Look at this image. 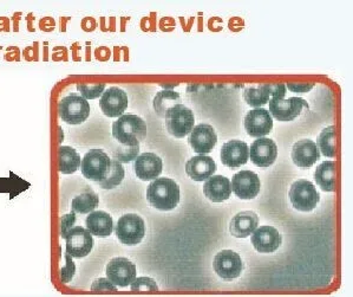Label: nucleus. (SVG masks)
Returning <instances> with one entry per match:
<instances>
[{
    "instance_id": "obj_1",
    "label": "nucleus",
    "mask_w": 353,
    "mask_h": 297,
    "mask_svg": "<svg viewBox=\"0 0 353 297\" xmlns=\"http://www.w3.org/2000/svg\"><path fill=\"white\" fill-rule=\"evenodd\" d=\"M147 199L149 204L157 210H174L180 202V187L173 179L157 178L148 186Z\"/></svg>"
},
{
    "instance_id": "obj_2",
    "label": "nucleus",
    "mask_w": 353,
    "mask_h": 297,
    "mask_svg": "<svg viewBox=\"0 0 353 297\" xmlns=\"http://www.w3.org/2000/svg\"><path fill=\"white\" fill-rule=\"evenodd\" d=\"M112 137L121 145H140L147 137V124L140 116L123 114L112 124Z\"/></svg>"
},
{
    "instance_id": "obj_3",
    "label": "nucleus",
    "mask_w": 353,
    "mask_h": 297,
    "mask_svg": "<svg viewBox=\"0 0 353 297\" xmlns=\"http://www.w3.org/2000/svg\"><path fill=\"white\" fill-rule=\"evenodd\" d=\"M59 117L68 124H81L90 115V104L88 99L77 94H69L58 104Z\"/></svg>"
},
{
    "instance_id": "obj_4",
    "label": "nucleus",
    "mask_w": 353,
    "mask_h": 297,
    "mask_svg": "<svg viewBox=\"0 0 353 297\" xmlns=\"http://www.w3.org/2000/svg\"><path fill=\"white\" fill-rule=\"evenodd\" d=\"M115 232L121 243L129 247L137 245L145 236L144 220L135 213L122 215L116 224Z\"/></svg>"
},
{
    "instance_id": "obj_5",
    "label": "nucleus",
    "mask_w": 353,
    "mask_h": 297,
    "mask_svg": "<svg viewBox=\"0 0 353 297\" xmlns=\"http://www.w3.org/2000/svg\"><path fill=\"white\" fill-rule=\"evenodd\" d=\"M165 117L167 131L177 139L187 137L193 131L195 124L193 112L182 104L169 109Z\"/></svg>"
},
{
    "instance_id": "obj_6",
    "label": "nucleus",
    "mask_w": 353,
    "mask_h": 297,
    "mask_svg": "<svg viewBox=\"0 0 353 297\" xmlns=\"http://www.w3.org/2000/svg\"><path fill=\"white\" fill-rule=\"evenodd\" d=\"M290 200L294 209L301 212H311L316 209L321 200V195L316 190V186L308 180H298L291 186Z\"/></svg>"
},
{
    "instance_id": "obj_7",
    "label": "nucleus",
    "mask_w": 353,
    "mask_h": 297,
    "mask_svg": "<svg viewBox=\"0 0 353 297\" xmlns=\"http://www.w3.org/2000/svg\"><path fill=\"white\" fill-rule=\"evenodd\" d=\"M111 159L102 149H91L83 157L81 169L84 177L99 182L107 177L110 169Z\"/></svg>"
},
{
    "instance_id": "obj_8",
    "label": "nucleus",
    "mask_w": 353,
    "mask_h": 297,
    "mask_svg": "<svg viewBox=\"0 0 353 297\" xmlns=\"http://www.w3.org/2000/svg\"><path fill=\"white\" fill-rule=\"evenodd\" d=\"M213 268L223 281H233L243 273V260L235 251L222 250L214 258Z\"/></svg>"
},
{
    "instance_id": "obj_9",
    "label": "nucleus",
    "mask_w": 353,
    "mask_h": 297,
    "mask_svg": "<svg viewBox=\"0 0 353 297\" xmlns=\"http://www.w3.org/2000/svg\"><path fill=\"white\" fill-rule=\"evenodd\" d=\"M64 240L66 253H69L72 258H84L94 248L92 235L82 227H72Z\"/></svg>"
},
{
    "instance_id": "obj_10",
    "label": "nucleus",
    "mask_w": 353,
    "mask_h": 297,
    "mask_svg": "<svg viewBox=\"0 0 353 297\" xmlns=\"http://www.w3.org/2000/svg\"><path fill=\"white\" fill-rule=\"evenodd\" d=\"M268 102H270V113L275 120L285 121V122L296 120L303 111V108H308L307 102L300 97H291L288 99L283 97H272Z\"/></svg>"
},
{
    "instance_id": "obj_11",
    "label": "nucleus",
    "mask_w": 353,
    "mask_h": 297,
    "mask_svg": "<svg viewBox=\"0 0 353 297\" xmlns=\"http://www.w3.org/2000/svg\"><path fill=\"white\" fill-rule=\"evenodd\" d=\"M107 277L116 287L125 288L136 278V265L124 257H116L107 265Z\"/></svg>"
},
{
    "instance_id": "obj_12",
    "label": "nucleus",
    "mask_w": 353,
    "mask_h": 297,
    "mask_svg": "<svg viewBox=\"0 0 353 297\" xmlns=\"http://www.w3.org/2000/svg\"><path fill=\"white\" fill-rule=\"evenodd\" d=\"M99 107L108 117H119L128 108L127 93L123 89L111 87L103 93L99 99Z\"/></svg>"
},
{
    "instance_id": "obj_13",
    "label": "nucleus",
    "mask_w": 353,
    "mask_h": 297,
    "mask_svg": "<svg viewBox=\"0 0 353 297\" xmlns=\"http://www.w3.org/2000/svg\"><path fill=\"white\" fill-rule=\"evenodd\" d=\"M232 191L238 198L243 200L254 199L260 192V179L258 174L252 171H241L232 179Z\"/></svg>"
},
{
    "instance_id": "obj_14",
    "label": "nucleus",
    "mask_w": 353,
    "mask_h": 297,
    "mask_svg": "<svg viewBox=\"0 0 353 297\" xmlns=\"http://www.w3.org/2000/svg\"><path fill=\"white\" fill-rule=\"evenodd\" d=\"M245 128L252 137H266L273 128V119L271 114L263 108H255L247 113L245 117Z\"/></svg>"
},
{
    "instance_id": "obj_15",
    "label": "nucleus",
    "mask_w": 353,
    "mask_h": 297,
    "mask_svg": "<svg viewBox=\"0 0 353 297\" xmlns=\"http://www.w3.org/2000/svg\"><path fill=\"white\" fill-rule=\"evenodd\" d=\"M250 157L252 162L258 167H270L278 157V147L271 139L259 137L251 145Z\"/></svg>"
},
{
    "instance_id": "obj_16",
    "label": "nucleus",
    "mask_w": 353,
    "mask_h": 297,
    "mask_svg": "<svg viewBox=\"0 0 353 297\" xmlns=\"http://www.w3.org/2000/svg\"><path fill=\"white\" fill-rule=\"evenodd\" d=\"M251 240L256 251L272 253L279 249L283 243V237L275 227H261L252 233Z\"/></svg>"
},
{
    "instance_id": "obj_17",
    "label": "nucleus",
    "mask_w": 353,
    "mask_h": 297,
    "mask_svg": "<svg viewBox=\"0 0 353 297\" xmlns=\"http://www.w3.org/2000/svg\"><path fill=\"white\" fill-rule=\"evenodd\" d=\"M216 142H218L216 133L210 124H199L196 127H194L193 131L190 132L189 144L194 149V152L199 153V154H207V153L212 152L216 145Z\"/></svg>"
},
{
    "instance_id": "obj_18",
    "label": "nucleus",
    "mask_w": 353,
    "mask_h": 297,
    "mask_svg": "<svg viewBox=\"0 0 353 297\" xmlns=\"http://www.w3.org/2000/svg\"><path fill=\"white\" fill-rule=\"evenodd\" d=\"M221 161L223 165L230 169H236L246 165L250 157V148L246 142L241 140H230L222 146Z\"/></svg>"
},
{
    "instance_id": "obj_19",
    "label": "nucleus",
    "mask_w": 353,
    "mask_h": 297,
    "mask_svg": "<svg viewBox=\"0 0 353 297\" xmlns=\"http://www.w3.org/2000/svg\"><path fill=\"white\" fill-rule=\"evenodd\" d=\"M163 164L154 153H142L135 159V173L143 182L155 180L162 173Z\"/></svg>"
},
{
    "instance_id": "obj_20",
    "label": "nucleus",
    "mask_w": 353,
    "mask_h": 297,
    "mask_svg": "<svg viewBox=\"0 0 353 297\" xmlns=\"http://www.w3.org/2000/svg\"><path fill=\"white\" fill-rule=\"evenodd\" d=\"M321 159V152L312 140L298 141L292 148V160L300 169H310Z\"/></svg>"
},
{
    "instance_id": "obj_21",
    "label": "nucleus",
    "mask_w": 353,
    "mask_h": 297,
    "mask_svg": "<svg viewBox=\"0 0 353 297\" xmlns=\"http://www.w3.org/2000/svg\"><path fill=\"white\" fill-rule=\"evenodd\" d=\"M259 227V217L253 211H243L230 220V235L236 238H246Z\"/></svg>"
},
{
    "instance_id": "obj_22",
    "label": "nucleus",
    "mask_w": 353,
    "mask_h": 297,
    "mask_svg": "<svg viewBox=\"0 0 353 297\" xmlns=\"http://www.w3.org/2000/svg\"><path fill=\"white\" fill-rule=\"evenodd\" d=\"M215 161L207 155H197L185 164V172L194 182H205L215 173Z\"/></svg>"
},
{
    "instance_id": "obj_23",
    "label": "nucleus",
    "mask_w": 353,
    "mask_h": 297,
    "mask_svg": "<svg viewBox=\"0 0 353 297\" xmlns=\"http://www.w3.org/2000/svg\"><path fill=\"white\" fill-rule=\"evenodd\" d=\"M203 193L210 202H222L230 199L232 194L230 182L223 175H212L203 185Z\"/></svg>"
},
{
    "instance_id": "obj_24",
    "label": "nucleus",
    "mask_w": 353,
    "mask_h": 297,
    "mask_svg": "<svg viewBox=\"0 0 353 297\" xmlns=\"http://www.w3.org/2000/svg\"><path fill=\"white\" fill-rule=\"evenodd\" d=\"M88 231L91 235L105 238L114 232V220L111 215L104 211H92L85 220Z\"/></svg>"
},
{
    "instance_id": "obj_25",
    "label": "nucleus",
    "mask_w": 353,
    "mask_h": 297,
    "mask_svg": "<svg viewBox=\"0 0 353 297\" xmlns=\"http://www.w3.org/2000/svg\"><path fill=\"white\" fill-rule=\"evenodd\" d=\"M337 167L334 161H324L318 166L314 172V180L318 186L325 192H334L336 191V174Z\"/></svg>"
},
{
    "instance_id": "obj_26",
    "label": "nucleus",
    "mask_w": 353,
    "mask_h": 297,
    "mask_svg": "<svg viewBox=\"0 0 353 297\" xmlns=\"http://www.w3.org/2000/svg\"><path fill=\"white\" fill-rule=\"evenodd\" d=\"M81 155L70 146H61L58 151V169L63 174H74L81 167Z\"/></svg>"
},
{
    "instance_id": "obj_27",
    "label": "nucleus",
    "mask_w": 353,
    "mask_h": 297,
    "mask_svg": "<svg viewBox=\"0 0 353 297\" xmlns=\"http://www.w3.org/2000/svg\"><path fill=\"white\" fill-rule=\"evenodd\" d=\"M99 205V194L94 191H85L83 193L76 195L71 202V209L74 213L87 215L96 210Z\"/></svg>"
},
{
    "instance_id": "obj_28",
    "label": "nucleus",
    "mask_w": 353,
    "mask_h": 297,
    "mask_svg": "<svg viewBox=\"0 0 353 297\" xmlns=\"http://www.w3.org/2000/svg\"><path fill=\"white\" fill-rule=\"evenodd\" d=\"M316 147L326 157H334L337 154V133L336 127L330 126L321 133L316 140Z\"/></svg>"
},
{
    "instance_id": "obj_29",
    "label": "nucleus",
    "mask_w": 353,
    "mask_h": 297,
    "mask_svg": "<svg viewBox=\"0 0 353 297\" xmlns=\"http://www.w3.org/2000/svg\"><path fill=\"white\" fill-rule=\"evenodd\" d=\"M181 102H182V99H181L180 94H177L176 91L162 90L157 93L152 104H154V109L157 115L160 117H165L169 109L175 107L176 104H181Z\"/></svg>"
},
{
    "instance_id": "obj_30",
    "label": "nucleus",
    "mask_w": 353,
    "mask_h": 297,
    "mask_svg": "<svg viewBox=\"0 0 353 297\" xmlns=\"http://www.w3.org/2000/svg\"><path fill=\"white\" fill-rule=\"evenodd\" d=\"M245 101L251 107L259 108L270 101L271 84H260L258 88H247L243 93Z\"/></svg>"
},
{
    "instance_id": "obj_31",
    "label": "nucleus",
    "mask_w": 353,
    "mask_h": 297,
    "mask_svg": "<svg viewBox=\"0 0 353 297\" xmlns=\"http://www.w3.org/2000/svg\"><path fill=\"white\" fill-rule=\"evenodd\" d=\"M125 177V171H124L123 165L119 161L111 160L110 169L108 172L107 177L99 182L101 189L103 190H112L117 186L121 185V182H123Z\"/></svg>"
},
{
    "instance_id": "obj_32",
    "label": "nucleus",
    "mask_w": 353,
    "mask_h": 297,
    "mask_svg": "<svg viewBox=\"0 0 353 297\" xmlns=\"http://www.w3.org/2000/svg\"><path fill=\"white\" fill-rule=\"evenodd\" d=\"M139 153H140V145H121L119 144L114 152V157L121 164L130 162L139 157Z\"/></svg>"
},
{
    "instance_id": "obj_33",
    "label": "nucleus",
    "mask_w": 353,
    "mask_h": 297,
    "mask_svg": "<svg viewBox=\"0 0 353 297\" xmlns=\"http://www.w3.org/2000/svg\"><path fill=\"white\" fill-rule=\"evenodd\" d=\"M77 89L81 93V96L85 99H99L104 93L105 84L104 83H99V84H79Z\"/></svg>"
},
{
    "instance_id": "obj_34",
    "label": "nucleus",
    "mask_w": 353,
    "mask_h": 297,
    "mask_svg": "<svg viewBox=\"0 0 353 297\" xmlns=\"http://www.w3.org/2000/svg\"><path fill=\"white\" fill-rule=\"evenodd\" d=\"M130 287H132V291H148V293L159 291L157 282L149 277H140V278L136 277Z\"/></svg>"
},
{
    "instance_id": "obj_35",
    "label": "nucleus",
    "mask_w": 353,
    "mask_h": 297,
    "mask_svg": "<svg viewBox=\"0 0 353 297\" xmlns=\"http://www.w3.org/2000/svg\"><path fill=\"white\" fill-rule=\"evenodd\" d=\"M76 274V265L72 257L69 253H65V265L61 269V281L63 283H69L74 278Z\"/></svg>"
},
{
    "instance_id": "obj_36",
    "label": "nucleus",
    "mask_w": 353,
    "mask_h": 297,
    "mask_svg": "<svg viewBox=\"0 0 353 297\" xmlns=\"http://www.w3.org/2000/svg\"><path fill=\"white\" fill-rule=\"evenodd\" d=\"M92 291H117L116 285L109 280V278H99L97 281H94L91 285Z\"/></svg>"
},
{
    "instance_id": "obj_37",
    "label": "nucleus",
    "mask_w": 353,
    "mask_h": 297,
    "mask_svg": "<svg viewBox=\"0 0 353 297\" xmlns=\"http://www.w3.org/2000/svg\"><path fill=\"white\" fill-rule=\"evenodd\" d=\"M74 222H76V213L71 212L68 215H64L61 219V236L63 238H65L68 232L70 231L74 227Z\"/></svg>"
},
{
    "instance_id": "obj_38",
    "label": "nucleus",
    "mask_w": 353,
    "mask_h": 297,
    "mask_svg": "<svg viewBox=\"0 0 353 297\" xmlns=\"http://www.w3.org/2000/svg\"><path fill=\"white\" fill-rule=\"evenodd\" d=\"M314 87L313 83H288V88L290 90L296 93H307Z\"/></svg>"
},
{
    "instance_id": "obj_39",
    "label": "nucleus",
    "mask_w": 353,
    "mask_h": 297,
    "mask_svg": "<svg viewBox=\"0 0 353 297\" xmlns=\"http://www.w3.org/2000/svg\"><path fill=\"white\" fill-rule=\"evenodd\" d=\"M286 94V86L285 84H271L272 97H283Z\"/></svg>"
}]
</instances>
